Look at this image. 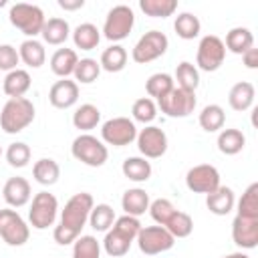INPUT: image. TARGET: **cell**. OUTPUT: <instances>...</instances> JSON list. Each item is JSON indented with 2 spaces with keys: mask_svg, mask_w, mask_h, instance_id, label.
Returning a JSON list of instances; mask_svg holds the SVG:
<instances>
[{
  "mask_svg": "<svg viewBox=\"0 0 258 258\" xmlns=\"http://www.w3.org/2000/svg\"><path fill=\"white\" fill-rule=\"evenodd\" d=\"M34 121V105L26 97L8 99L0 113V129L8 135L20 133Z\"/></svg>",
  "mask_w": 258,
  "mask_h": 258,
  "instance_id": "obj_2",
  "label": "cell"
},
{
  "mask_svg": "<svg viewBox=\"0 0 258 258\" xmlns=\"http://www.w3.org/2000/svg\"><path fill=\"white\" fill-rule=\"evenodd\" d=\"M8 20L14 28H18L28 38H34L36 34H40V30L46 22L42 8L36 4H26V2L12 4L10 12H8Z\"/></svg>",
  "mask_w": 258,
  "mask_h": 258,
  "instance_id": "obj_3",
  "label": "cell"
},
{
  "mask_svg": "<svg viewBox=\"0 0 258 258\" xmlns=\"http://www.w3.org/2000/svg\"><path fill=\"white\" fill-rule=\"evenodd\" d=\"M79 62V56L73 48H56L50 56V71L60 77V79H69L75 73V67Z\"/></svg>",
  "mask_w": 258,
  "mask_h": 258,
  "instance_id": "obj_20",
  "label": "cell"
},
{
  "mask_svg": "<svg viewBox=\"0 0 258 258\" xmlns=\"http://www.w3.org/2000/svg\"><path fill=\"white\" fill-rule=\"evenodd\" d=\"M135 24V14L133 8L127 4H117L107 12L105 24H103V36L111 42H119L123 38L129 36V32L133 30Z\"/></svg>",
  "mask_w": 258,
  "mask_h": 258,
  "instance_id": "obj_5",
  "label": "cell"
},
{
  "mask_svg": "<svg viewBox=\"0 0 258 258\" xmlns=\"http://www.w3.org/2000/svg\"><path fill=\"white\" fill-rule=\"evenodd\" d=\"M173 81H177V87L179 89H185V91H194L200 87V71L196 69V64L187 62V60H181L177 67H175V77Z\"/></svg>",
  "mask_w": 258,
  "mask_h": 258,
  "instance_id": "obj_34",
  "label": "cell"
},
{
  "mask_svg": "<svg viewBox=\"0 0 258 258\" xmlns=\"http://www.w3.org/2000/svg\"><path fill=\"white\" fill-rule=\"evenodd\" d=\"M139 250L147 256H157L161 252H167L173 248L175 238L163 228V226H145L139 230L135 238Z\"/></svg>",
  "mask_w": 258,
  "mask_h": 258,
  "instance_id": "obj_12",
  "label": "cell"
},
{
  "mask_svg": "<svg viewBox=\"0 0 258 258\" xmlns=\"http://www.w3.org/2000/svg\"><path fill=\"white\" fill-rule=\"evenodd\" d=\"M48 101L56 109H71L79 101V85L71 79L56 81L48 91Z\"/></svg>",
  "mask_w": 258,
  "mask_h": 258,
  "instance_id": "obj_16",
  "label": "cell"
},
{
  "mask_svg": "<svg viewBox=\"0 0 258 258\" xmlns=\"http://www.w3.org/2000/svg\"><path fill=\"white\" fill-rule=\"evenodd\" d=\"M30 183L26 177H10L2 187V198L10 208H22L30 202Z\"/></svg>",
  "mask_w": 258,
  "mask_h": 258,
  "instance_id": "obj_17",
  "label": "cell"
},
{
  "mask_svg": "<svg viewBox=\"0 0 258 258\" xmlns=\"http://www.w3.org/2000/svg\"><path fill=\"white\" fill-rule=\"evenodd\" d=\"M200 121V127L208 133H216L220 129H224V123H226V113L220 105L212 103V105H206L198 117Z\"/></svg>",
  "mask_w": 258,
  "mask_h": 258,
  "instance_id": "obj_29",
  "label": "cell"
},
{
  "mask_svg": "<svg viewBox=\"0 0 258 258\" xmlns=\"http://www.w3.org/2000/svg\"><path fill=\"white\" fill-rule=\"evenodd\" d=\"M0 157H2V147H0Z\"/></svg>",
  "mask_w": 258,
  "mask_h": 258,
  "instance_id": "obj_52",
  "label": "cell"
},
{
  "mask_svg": "<svg viewBox=\"0 0 258 258\" xmlns=\"http://www.w3.org/2000/svg\"><path fill=\"white\" fill-rule=\"evenodd\" d=\"M99 40H101V30L95 24H91V22H83V24H79L73 30V42L81 50H93V48H97Z\"/></svg>",
  "mask_w": 258,
  "mask_h": 258,
  "instance_id": "obj_27",
  "label": "cell"
},
{
  "mask_svg": "<svg viewBox=\"0 0 258 258\" xmlns=\"http://www.w3.org/2000/svg\"><path fill=\"white\" fill-rule=\"evenodd\" d=\"M121 171L131 181H147L151 177V163L145 157H127L121 165Z\"/></svg>",
  "mask_w": 258,
  "mask_h": 258,
  "instance_id": "obj_30",
  "label": "cell"
},
{
  "mask_svg": "<svg viewBox=\"0 0 258 258\" xmlns=\"http://www.w3.org/2000/svg\"><path fill=\"white\" fill-rule=\"evenodd\" d=\"M20 56H18V48H14L12 44H0V71H14L18 69Z\"/></svg>",
  "mask_w": 258,
  "mask_h": 258,
  "instance_id": "obj_47",
  "label": "cell"
},
{
  "mask_svg": "<svg viewBox=\"0 0 258 258\" xmlns=\"http://www.w3.org/2000/svg\"><path fill=\"white\" fill-rule=\"evenodd\" d=\"M131 115H133V121H139L143 125H149L155 117H157V105L153 99L149 97H141L133 103L131 107Z\"/></svg>",
  "mask_w": 258,
  "mask_h": 258,
  "instance_id": "obj_43",
  "label": "cell"
},
{
  "mask_svg": "<svg viewBox=\"0 0 258 258\" xmlns=\"http://www.w3.org/2000/svg\"><path fill=\"white\" fill-rule=\"evenodd\" d=\"M206 206L216 216H228L236 206V196H234L232 187L220 185L218 189H214L212 194L206 196Z\"/></svg>",
  "mask_w": 258,
  "mask_h": 258,
  "instance_id": "obj_18",
  "label": "cell"
},
{
  "mask_svg": "<svg viewBox=\"0 0 258 258\" xmlns=\"http://www.w3.org/2000/svg\"><path fill=\"white\" fill-rule=\"evenodd\" d=\"M137 147L145 159H157L167 151V135L157 125H145L137 133Z\"/></svg>",
  "mask_w": 258,
  "mask_h": 258,
  "instance_id": "obj_14",
  "label": "cell"
},
{
  "mask_svg": "<svg viewBox=\"0 0 258 258\" xmlns=\"http://www.w3.org/2000/svg\"><path fill=\"white\" fill-rule=\"evenodd\" d=\"M6 161L12 167H26L30 161V147L24 141H14L6 149Z\"/></svg>",
  "mask_w": 258,
  "mask_h": 258,
  "instance_id": "obj_44",
  "label": "cell"
},
{
  "mask_svg": "<svg viewBox=\"0 0 258 258\" xmlns=\"http://www.w3.org/2000/svg\"><path fill=\"white\" fill-rule=\"evenodd\" d=\"M254 97H256L254 85L248 81H240V83L232 85V89L228 93V103L234 111H248L254 105Z\"/></svg>",
  "mask_w": 258,
  "mask_h": 258,
  "instance_id": "obj_22",
  "label": "cell"
},
{
  "mask_svg": "<svg viewBox=\"0 0 258 258\" xmlns=\"http://www.w3.org/2000/svg\"><path fill=\"white\" fill-rule=\"evenodd\" d=\"M93 206H95V202H93L91 194H87V191L75 194L64 204V208L60 212V222L52 230L54 242L60 246L73 244L81 236V230L85 228V224L89 222V214H91Z\"/></svg>",
  "mask_w": 258,
  "mask_h": 258,
  "instance_id": "obj_1",
  "label": "cell"
},
{
  "mask_svg": "<svg viewBox=\"0 0 258 258\" xmlns=\"http://www.w3.org/2000/svg\"><path fill=\"white\" fill-rule=\"evenodd\" d=\"M73 258H101V242L95 236H79L73 242Z\"/></svg>",
  "mask_w": 258,
  "mask_h": 258,
  "instance_id": "obj_40",
  "label": "cell"
},
{
  "mask_svg": "<svg viewBox=\"0 0 258 258\" xmlns=\"http://www.w3.org/2000/svg\"><path fill=\"white\" fill-rule=\"evenodd\" d=\"M224 46H226V50H230L234 54H244L248 48L254 46V34L246 26H236V28L228 30Z\"/></svg>",
  "mask_w": 258,
  "mask_h": 258,
  "instance_id": "obj_25",
  "label": "cell"
},
{
  "mask_svg": "<svg viewBox=\"0 0 258 258\" xmlns=\"http://www.w3.org/2000/svg\"><path fill=\"white\" fill-rule=\"evenodd\" d=\"M99 121H101V111H99V107H95L91 103L77 107V111L73 113V125L79 131H91L99 125Z\"/></svg>",
  "mask_w": 258,
  "mask_h": 258,
  "instance_id": "obj_32",
  "label": "cell"
},
{
  "mask_svg": "<svg viewBox=\"0 0 258 258\" xmlns=\"http://www.w3.org/2000/svg\"><path fill=\"white\" fill-rule=\"evenodd\" d=\"M2 6H6V0H0V8H2Z\"/></svg>",
  "mask_w": 258,
  "mask_h": 258,
  "instance_id": "obj_51",
  "label": "cell"
},
{
  "mask_svg": "<svg viewBox=\"0 0 258 258\" xmlns=\"http://www.w3.org/2000/svg\"><path fill=\"white\" fill-rule=\"evenodd\" d=\"M157 109H161V113H165L167 117H187L194 113L196 105H198V99H196V93L194 91H185V89H179V87H173L165 97H161L157 103Z\"/></svg>",
  "mask_w": 258,
  "mask_h": 258,
  "instance_id": "obj_11",
  "label": "cell"
},
{
  "mask_svg": "<svg viewBox=\"0 0 258 258\" xmlns=\"http://www.w3.org/2000/svg\"><path fill=\"white\" fill-rule=\"evenodd\" d=\"M30 89V75L24 69H14L10 73H6L4 81H2V91L10 97V99H18L24 97Z\"/></svg>",
  "mask_w": 258,
  "mask_h": 258,
  "instance_id": "obj_21",
  "label": "cell"
},
{
  "mask_svg": "<svg viewBox=\"0 0 258 258\" xmlns=\"http://www.w3.org/2000/svg\"><path fill=\"white\" fill-rule=\"evenodd\" d=\"M131 244H133V242H129L127 238H123L121 234H117L113 228L107 230V234H105V238H103V250H105L109 256H113V258L125 256V254L129 252Z\"/></svg>",
  "mask_w": 258,
  "mask_h": 258,
  "instance_id": "obj_41",
  "label": "cell"
},
{
  "mask_svg": "<svg viewBox=\"0 0 258 258\" xmlns=\"http://www.w3.org/2000/svg\"><path fill=\"white\" fill-rule=\"evenodd\" d=\"M113 222H115V212H113V208L109 204H97V206H93V210L89 214V224H91L93 230L107 232V230H111Z\"/></svg>",
  "mask_w": 258,
  "mask_h": 258,
  "instance_id": "obj_38",
  "label": "cell"
},
{
  "mask_svg": "<svg viewBox=\"0 0 258 258\" xmlns=\"http://www.w3.org/2000/svg\"><path fill=\"white\" fill-rule=\"evenodd\" d=\"M149 216H151V220L157 224V226H165L167 224V220L173 216V212H175V208H173V204L169 202V200H165V198H157V200H153L151 204H149Z\"/></svg>",
  "mask_w": 258,
  "mask_h": 258,
  "instance_id": "obj_45",
  "label": "cell"
},
{
  "mask_svg": "<svg viewBox=\"0 0 258 258\" xmlns=\"http://www.w3.org/2000/svg\"><path fill=\"white\" fill-rule=\"evenodd\" d=\"M232 240L242 250H252L258 246V220L236 216L232 222Z\"/></svg>",
  "mask_w": 258,
  "mask_h": 258,
  "instance_id": "obj_15",
  "label": "cell"
},
{
  "mask_svg": "<svg viewBox=\"0 0 258 258\" xmlns=\"http://www.w3.org/2000/svg\"><path fill=\"white\" fill-rule=\"evenodd\" d=\"M71 153L77 161H81L89 167H101V165H105V161L109 157L107 145L89 133H81L79 137H75V141L71 145Z\"/></svg>",
  "mask_w": 258,
  "mask_h": 258,
  "instance_id": "obj_4",
  "label": "cell"
},
{
  "mask_svg": "<svg viewBox=\"0 0 258 258\" xmlns=\"http://www.w3.org/2000/svg\"><path fill=\"white\" fill-rule=\"evenodd\" d=\"M40 36L46 44H52V46H58L62 42H67V38L71 36V26L64 18H48L40 30Z\"/></svg>",
  "mask_w": 258,
  "mask_h": 258,
  "instance_id": "obj_23",
  "label": "cell"
},
{
  "mask_svg": "<svg viewBox=\"0 0 258 258\" xmlns=\"http://www.w3.org/2000/svg\"><path fill=\"white\" fill-rule=\"evenodd\" d=\"M242 218L258 220V183H250L238 200V214Z\"/></svg>",
  "mask_w": 258,
  "mask_h": 258,
  "instance_id": "obj_37",
  "label": "cell"
},
{
  "mask_svg": "<svg viewBox=\"0 0 258 258\" xmlns=\"http://www.w3.org/2000/svg\"><path fill=\"white\" fill-rule=\"evenodd\" d=\"M242 60L246 64V69H258V48H248L244 54H242Z\"/></svg>",
  "mask_w": 258,
  "mask_h": 258,
  "instance_id": "obj_48",
  "label": "cell"
},
{
  "mask_svg": "<svg viewBox=\"0 0 258 258\" xmlns=\"http://www.w3.org/2000/svg\"><path fill=\"white\" fill-rule=\"evenodd\" d=\"M173 87H175V81H173V77L167 75V73H153V75L145 81V91H147L149 99L153 97V99H157V101H159L161 97H165Z\"/></svg>",
  "mask_w": 258,
  "mask_h": 258,
  "instance_id": "obj_35",
  "label": "cell"
},
{
  "mask_svg": "<svg viewBox=\"0 0 258 258\" xmlns=\"http://www.w3.org/2000/svg\"><path fill=\"white\" fill-rule=\"evenodd\" d=\"M167 46H169V40L161 30H149L135 42V46L131 50V58L139 64H147V62L163 56Z\"/></svg>",
  "mask_w": 258,
  "mask_h": 258,
  "instance_id": "obj_7",
  "label": "cell"
},
{
  "mask_svg": "<svg viewBox=\"0 0 258 258\" xmlns=\"http://www.w3.org/2000/svg\"><path fill=\"white\" fill-rule=\"evenodd\" d=\"M226 58V46L224 40L216 34H208L200 40L198 52H196V69H202L206 73H214L224 64Z\"/></svg>",
  "mask_w": 258,
  "mask_h": 258,
  "instance_id": "obj_8",
  "label": "cell"
},
{
  "mask_svg": "<svg viewBox=\"0 0 258 258\" xmlns=\"http://www.w3.org/2000/svg\"><path fill=\"white\" fill-rule=\"evenodd\" d=\"M173 30L179 38L183 40H194L196 36H200V30H202V22L196 14L191 12H181L175 16V22H173Z\"/></svg>",
  "mask_w": 258,
  "mask_h": 258,
  "instance_id": "obj_31",
  "label": "cell"
},
{
  "mask_svg": "<svg viewBox=\"0 0 258 258\" xmlns=\"http://www.w3.org/2000/svg\"><path fill=\"white\" fill-rule=\"evenodd\" d=\"M246 137L240 129H222L218 135V149L224 155H236L244 149Z\"/></svg>",
  "mask_w": 258,
  "mask_h": 258,
  "instance_id": "obj_33",
  "label": "cell"
},
{
  "mask_svg": "<svg viewBox=\"0 0 258 258\" xmlns=\"http://www.w3.org/2000/svg\"><path fill=\"white\" fill-rule=\"evenodd\" d=\"M137 139L135 121L129 117H113L101 127V141L113 147H125Z\"/></svg>",
  "mask_w": 258,
  "mask_h": 258,
  "instance_id": "obj_9",
  "label": "cell"
},
{
  "mask_svg": "<svg viewBox=\"0 0 258 258\" xmlns=\"http://www.w3.org/2000/svg\"><path fill=\"white\" fill-rule=\"evenodd\" d=\"M149 194L141 187H131L123 194L121 198V208L125 210L127 216H133V218H139L141 214H145L149 210Z\"/></svg>",
  "mask_w": 258,
  "mask_h": 258,
  "instance_id": "obj_19",
  "label": "cell"
},
{
  "mask_svg": "<svg viewBox=\"0 0 258 258\" xmlns=\"http://www.w3.org/2000/svg\"><path fill=\"white\" fill-rule=\"evenodd\" d=\"M32 177L40 183V185H54L60 177V167L54 159L50 157H42L38 161H34L32 165Z\"/></svg>",
  "mask_w": 258,
  "mask_h": 258,
  "instance_id": "obj_26",
  "label": "cell"
},
{
  "mask_svg": "<svg viewBox=\"0 0 258 258\" xmlns=\"http://www.w3.org/2000/svg\"><path fill=\"white\" fill-rule=\"evenodd\" d=\"M58 6L62 10H79L85 6V0H58Z\"/></svg>",
  "mask_w": 258,
  "mask_h": 258,
  "instance_id": "obj_49",
  "label": "cell"
},
{
  "mask_svg": "<svg viewBox=\"0 0 258 258\" xmlns=\"http://www.w3.org/2000/svg\"><path fill=\"white\" fill-rule=\"evenodd\" d=\"M117 234H121L123 238H127L129 242H135V238H137V234H139V230L143 228L141 224H139V220L137 218H133V216H121V218H115V222H113V226H111Z\"/></svg>",
  "mask_w": 258,
  "mask_h": 258,
  "instance_id": "obj_46",
  "label": "cell"
},
{
  "mask_svg": "<svg viewBox=\"0 0 258 258\" xmlns=\"http://www.w3.org/2000/svg\"><path fill=\"white\" fill-rule=\"evenodd\" d=\"M185 185L194 194H206L208 196L222 185L220 183V171L210 163L194 165L185 173Z\"/></svg>",
  "mask_w": 258,
  "mask_h": 258,
  "instance_id": "obj_13",
  "label": "cell"
},
{
  "mask_svg": "<svg viewBox=\"0 0 258 258\" xmlns=\"http://www.w3.org/2000/svg\"><path fill=\"white\" fill-rule=\"evenodd\" d=\"M99 64H101V69L107 71V73H119V71H123L125 64H127V50H125L121 44H111V46H107V48L101 52Z\"/></svg>",
  "mask_w": 258,
  "mask_h": 258,
  "instance_id": "obj_28",
  "label": "cell"
},
{
  "mask_svg": "<svg viewBox=\"0 0 258 258\" xmlns=\"http://www.w3.org/2000/svg\"><path fill=\"white\" fill-rule=\"evenodd\" d=\"M28 236H30V226L16 210L12 208L0 210V238L8 246H24L28 242Z\"/></svg>",
  "mask_w": 258,
  "mask_h": 258,
  "instance_id": "obj_6",
  "label": "cell"
},
{
  "mask_svg": "<svg viewBox=\"0 0 258 258\" xmlns=\"http://www.w3.org/2000/svg\"><path fill=\"white\" fill-rule=\"evenodd\" d=\"M99 73H101V64H99L95 58H81V60L77 62V67H75L73 77H75V83H77V85H79V83H81V85H89V83L97 81Z\"/></svg>",
  "mask_w": 258,
  "mask_h": 258,
  "instance_id": "obj_42",
  "label": "cell"
},
{
  "mask_svg": "<svg viewBox=\"0 0 258 258\" xmlns=\"http://www.w3.org/2000/svg\"><path fill=\"white\" fill-rule=\"evenodd\" d=\"M58 214V200L48 191H38L32 198L30 210H28V222L36 230H46L54 224Z\"/></svg>",
  "mask_w": 258,
  "mask_h": 258,
  "instance_id": "obj_10",
  "label": "cell"
},
{
  "mask_svg": "<svg viewBox=\"0 0 258 258\" xmlns=\"http://www.w3.org/2000/svg\"><path fill=\"white\" fill-rule=\"evenodd\" d=\"M163 228H165L175 240H177V238H187V236L194 232V220H191L189 214L175 210L173 216L167 220V224H165Z\"/></svg>",
  "mask_w": 258,
  "mask_h": 258,
  "instance_id": "obj_39",
  "label": "cell"
},
{
  "mask_svg": "<svg viewBox=\"0 0 258 258\" xmlns=\"http://www.w3.org/2000/svg\"><path fill=\"white\" fill-rule=\"evenodd\" d=\"M18 56L20 60L30 67V69H40L46 60V50H44V44L36 38H26L20 48H18Z\"/></svg>",
  "mask_w": 258,
  "mask_h": 258,
  "instance_id": "obj_24",
  "label": "cell"
},
{
  "mask_svg": "<svg viewBox=\"0 0 258 258\" xmlns=\"http://www.w3.org/2000/svg\"><path fill=\"white\" fill-rule=\"evenodd\" d=\"M139 8L145 16L167 18L177 10V0H139Z\"/></svg>",
  "mask_w": 258,
  "mask_h": 258,
  "instance_id": "obj_36",
  "label": "cell"
},
{
  "mask_svg": "<svg viewBox=\"0 0 258 258\" xmlns=\"http://www.w3.org/2000/svg\"><path fill=\"white\" fill-rule=\"evenodd\" d=\"M222 258H250V256L244 254V252H232V254H226V256H222Z\"/></svg>",
  "mask_w": 258,
  "mask_h": 258,
  "instance_id": "obj_50",
  "label": "cell"
}]
</instances>
